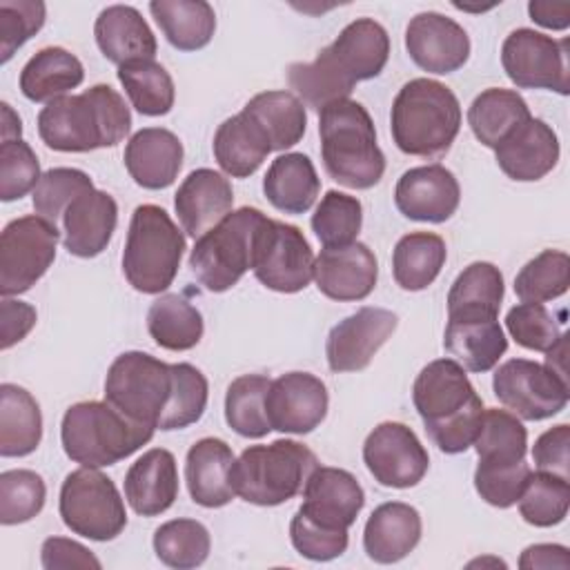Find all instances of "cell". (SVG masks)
<instances>
[{
	"label": "cell",
	"instance_id": "obj_10",
	"mask_svg": "<svg viewBox=\"0 0 570 570\" xmlns=\"http://www.w3.org/2000/svg\"><path fill=\"white\" fill-rule=\"evenodd\" d=\"M263 220L265 214L261 209L240 207L196 240L189 267L207 292H227L252 269L256 234Z\"/></svg>",
	"mask_w": 570,
	"mask_h": 570
},
{
	"label": "cell",
	"instance_id": "obj_61",
	"mask_svg": "<svg viewBox=\"0 0 570 570\" xmlns=\"http://www.w3.org/2000/svg\"><path fill=\"white\" fill-rule=\"evenodd\" d=\"M2 140H16L22 134L20 116L11 109L9 102H2Z\"/></svg>",
	"mask_w": 570,
	"mask_h": 570
},
{
	"label": "cell",
	"instance_id": "obj_29",
	"mask_svg": "<svg viewBox=\"0 0 570 570\" xmlns=\"http://www.w3.org/2000/svg\"><path fill=\"white\" fill-rule=\"evenodd\" d=\"M178 497L176 459L165 448H151L125 474V499L140 517L167 512Z\"/></svg>",
	"mask_w": 570,
	"mask_h": 570
},
{
	"label": "cell",
	"instance_id": "obj_5",
	"mask_svg": "<svg viewBox=\"0 0 570 570\" xmlns=\"http://www.w3.org/2000/svg\"><path fill=\"white\" fill-rule=\"evenodd\" d=\"M394 145L416 158H441L461 129V105L450 87L432 78L405 82L390 114Z\"/></svg>",
	"mask_w": 570,
	"mask_h": 570
},
{
	"label": "cell",
	"instance_id": "obj_35",
	"mask_svg": "<svg viewBox=\"0 0 570 570\" xmlns=\"http://www.w3.org/2000/svg\"><path fill=\"white\" fill-rule=\"evenodd\" d=\"M85 80L82 62L62 47L36 51L20 71V91L31 102H51Z\"/></svg>",
	"mask_w": 570,
	"mask_h": 570
},
{
	"label": "cell",
	"instance_id": "obj_25",
	"mask_svg": "<svg viewBox=\"0 0 570 570\" xmlns=\"http://www.w3.org/2000/svg\"><path fill=\"white\" fill-rule=\"evenodd\" d=\"M118 223V205L102 189H87L76 196L60 216L62 245L78 258H94L107 249Z\"/></svg>",
	"mask_w": 570,
	"mask_h": 570
},
{
	"label": "cell",
	"instance_id": "obj_30",
	"mask_svg": "<svg viewBox=\"0 0 570 570\" xmlns=\"http://www.w3.org/2000/svg\"><path fill=\"white\" fill-rule=\"evenodd\" d=\"M232 448L216 436H205L187 450L185 481L194 503L203 508H223L236 492L232 485Z\"/></svg>",
	"mask_w": 570,
	"mask_h": 570
},
{
	"label": "cell",
	"instance_id": "obj_53",
	"mask_svg": "<svg viewBox=\"0 0 570 570\" xmlns=\"http://www.w3.org/2000/svg\"><path fill=\"white\" fill-rule=\"evenodd\" d=\"M510 336L525 350L548 352L561 338V327L543 303H519L505 314Z\"/></svg>",
	"mask_w": 570,
	"mask_h": 570
},
{
	"label": "cell",
	"instance_id": "obj_27",
	"mask_svg": "<svg viewBox=\"0 0 570 570\" xmlns=\"http://www.w3.org/2000/svg\"><path fill=\"white\" fill-rule=\"evenodd\" d=\"M443 347L465 370L474 374L490 372L508 350V338L490 314L448 316Z\"/></svg>",
	"mask_w": 570,
	"mask_h": 570
},
{
	"label": "cell",
	"instance_id": "obj_55",
	"mask_svg": "<svg viewBox=\"0 0 570 570\" xmlns=\"http://www.w3.org/2000/svg\"><path fill=\"white\" fill-rule=\"evenodd\" d=\"M289 539L294 550L309 561H332L347 550V530L325 528L296 510L289 523Z\"/></svg>",
	"mask_w": 570,
	"mask_h": 570
},
{
	"label": "cell",
	"instance_id": "obj_59",
	"mask_svg": "<svg viewBox=\"0 0 570 570\" xmlns=\"http://www.w3.org/2000/svg\"><path fill=\"white\" fill-rule=\"evenodd\" d=\"M521 570H570V552L566 546L559 543H534L528 546L519 557Z\"/></svg>",
	"mask_w": 570,
	"mask_h": 570
},
{
	"label": "cell",
	"instance_id": "obj_44",
	"mask_svg": "<svg viewBox=\"0 0 570 570\" xmlns=\"http://www.w3.org/2000/svg\"><path fill=\"white\" fill-rule=\"evenodd\" d=\"M269 383L272 381L263 374H243L229 383L225 394V421L236 434L263 439L272 432L265 410Z\"/></svg>",
	"mask_w": 570,
	"mask_h": 570
},
{
	"label": "cell",
	"instance_id": "obj_42",
	"mask_svg": "<svg viewBox=\"0 0 570 570\" xmlns=\"http://www.w3.org/2000/svg\"><path fill=\"white\" fill-rule=\"evenodd\" d=\"M503 274L488 261L470 263L448 292V316L490 314L499 316L503 303Z\"/></svg>",
	"mask_w": 570,
	"mask_h": 570
},
{
	"label": "cell",
	"instance_id": "obj_1",
	"mask_svg": "<svg viewBox=\"0 0 570 570\" xmlns=\"http://www.w3.org/2000/svg\"><path fill=\"white\" fill-rule=\"evenodd\" d=\"M390 58V36L374 18H356L323 47L312 62H294L287 82L305 107L321 111L352 94L361 80L376 78Z\"/></svg>",
	"mask_w": 570,
	"mask_h": 570
},
{
	"label": "cell",
	"instance_id": "obj_48",
	"mask_svg": "<svg viewBox=\"0 0 570 570\" xmlns=\"http://www.w3.org/2000/svg\"><path fill=\"white\" fill-rule=\"evenodd\" d=\"M570 285V258L559 249H543L514 276V294L523 303H546L559 298Z\"/></svg>",
	"mask_w": 570,
	"mask_h": 570
},
{
	"label": "cell",
	"instance_id": "obj_24",
	"mask_svg": "<svg viewBox=\"0 0 570 570\" xmlns=\"http://www.w3.org/2000/svg\"><path fill=\"white\" fill-rule=\"evenodd\" d=\"M559 154L561 147L554 129L534 116L494 147L499 169L519 183H534L548 176L557 167Z\"/></svg>",
	"mask_w": 570,
	"mask_h": 570
},
{
	"label": "cell",
	"instance_id": "obj_18",
	"mask_svg": "<svg viewBox=\"0 0 570 570\" xmlns=\"http://www.w3.org/2000/svg\"><path fill=\"white\" fill-rule=\"evenodd\" d=\"M399 316L383 307H361L338 321L325 343V356L332 372L365 370L383 343L394 334Z\"/></svg>",
	"mask_w": 570,
	"mask_h": 570
},
{
	"label": "cell",
	"instance_id": "obj_46",
	"mask_svg": "<svg viewBox=\"0 0 570 570\" xmlns=\"http://www.w3.org/2000/svg\"><path fill=\"white\" fill-rule=\"evenodd\" d=\"M517 503L525 523L534 528H552L568 514L570 483L552 472H530Z\"/></svg>",
	"mask_w": 570,
	"mask_h": 570
},
{
	"label": "cell",
	"instance_id": "obj_19",
	"mask_svg": "<svg viewBox=\"0 0 570 570\" xmlns=\"http://www.w3.org/2000/svg\"><path fill=\"white\" fill-rule=\"evenodd\" d=\"M330 396L325 383L309 372H287L269 383L265 410L272 430L283 434H307L327 414Z\"/></svg>",
	"mask_w": 570,
	"mask_h": 570
},
{
	"label": "cell",
	"instance_id": "obj_13",
	"mask_svg": "<svg viewBox=\"0 0 570 570\" xmlns=\"http://www.w3.org/2000/svg\"><path fill=\"white\" fill-rule=\"evenodd\" d=\"M60 229L38 214L13 218L0 234V294L29 292L51 267Z\"/></svg>",
	"mask_w": 570,
	"mask_h": 570
},
{
	"label": "cell",
	"instance_id": "obj_45",
	"mask_svg": "<svg viewBox=\"0 0 570 570\" xmlns=\"http://www.w3.org/2000/svg\"><path fill=\"white\" fill-rule=\"evenodd\" d=\"M154 552L160 563L189 570L207 561L212 550L209 530L196 519H171L154 532Z\"/></svg>",
	"mask_w": 570,
	"mask_h": 570
},
{
	"label": "cell",
	"instance_id": "obj_22",
	"mask_svg": "<svg viewBox=\"0 0 570 570\" xmlns=\"http://www.w3.org/2000/svg\"><path fill=\"white\" fill-rule=\"evenodd\" d=\"M363 505L365 492L352 472L318 465L303 488L298 512L325 528L350 530Z\"/></svg>",
	"mask_w": 570,
	"mask_h": 570
},
{
	"label": "cell",
	"instance_id": "obj_32",
	"mask_svg": "<svg viewBox=\"0 0 570 570\" xmlns=\"http://www.w3.org/2000/svg\"><path fill=\"white\" fill-rule=\"evenodd\" d=\"M96 45L114 65H127L136 60H154L156 36L136 7L111 4L105 7L94 24Z\"/></svg>",
	"mask_w": 570,
	"mask_h": 570
},
{
	"label": "cell",
	"instance_id": "obj_57",
	"mask_svg": "<svg viewBox=\"0 0 570 570\" xmlns=\"http://www.w3.org/2000/svg\"><path fill=\"white\" fill-rule=\"evenodd\" d=\"M40 561L45 570H62V568H100L98 557L78 541L65 537H49L40 548Z\"/></svg>",
	"mask_w": 570,
	"mask_h": 570
},
{
	"label": "cell",
	"instance_id": "obj_33",
	"mask_svg": "<svg viewBox=\"0 0 570 570\" xmlns=\"http://www.w3.org/2000/svg\"><path fill=\"white\" fill-rule=\"evenodd\" d=\"M214 158L218 167L232 178L252 176L267 154L272 142L263 127L245 111L223 120L214 134Z\"/></svg>",
	"mask_w": 570,
	"mask_h": 570
},
{
	"label": "cell",
	"instance_id": "obj_23",
	"mask_svg": "<svg viewBox=\"0 0 570 570\" xmlns=\"http://www.w3.org/2000/svg\"><path fill=\"white\" fill-rule=\"evenodd\" d=\"M379 278V263L365 243L321 249L314 258V281L321 294L332 301H363Z\"/></svg>",
	"mask_w": 570,
	"mask_h": 570
},
{
	"label": "cell",
	"instance_id": "obj_9",
	"mask_svg": "<svg viewBox=\"0 0 570 570\" xmlns=\"http://www.w3.org/2000/svg\"><path fill=\"white\" fill-rule=\"evenodd\" d=\"M183 252L185 236L163 207L145 203L134 209L122 252V274L136 292H165L178 274Z\"/></svg>",
	"mask_w": 570,
	"mask_h": 570
},
{
	"label": "cell",
	"instance_id": "obj_58",
	"mask_svg": "<svg viewBox=\"0 0 570 570\" xmlns=\"http://www.w3.org/2000/svg\"><path fill=\"white\" fill-rule=\"evenodd\" d=\"M38 314L36 307L11 298V296H2L0 301V350H9L16 343H20L36 325Z\"/></svg>",
	"mask_w": 570,
	"mask_h": 570
},
{
	"label": "cell",
	"instance_id": "obj_28",
	"mask_svg": "<svg viewBox=\"0 0 570 570\" xmlns=\"http://www.w3.org/2000/svg\"><path fill=\"white\" fill-rule=\"evenodd\" d=\"M180 138L163 127H142L125 147V167L136 185L145 189L169 187L183 167Z\"/></svg>",
	"mask_w": 570,
	"mask_h": 570
},
{
	"label": "cell",
	"instance_id": "obj_56",
	"mask_svg": "<svg viewBox=\"0 0 570 570\" xmlns=\"http://www.w3.org/2000/svg\"><path fill=\"white\" fill-rule=\"evenodd\" d=\"M568 450H570V425L559 423L546 430L532 445V461L537 470L559 474L568 479Z\"/></svg>",
	"mask_w": 570,
	"mask_h": 570
},
{
	"label": "cell",
	"instance_id": "obj_15",
	"mask_svg": "<svg viewBox=\"0 0 570 570\" xmlns=\"http://www.w3.org/2000/svg\"><path fill=\"white\" fill-rule=\"evenodd\" d=\"M492 390L501 405L525 421H543L559 414L570 399V383L548 365L510 358L497 367Z\"/></svg>",
	"mask_w": 570,
	"mask_h": 570
},
{
	"label": "cell",
	"instance_id": "obj_31",
	"mask_svg": "<svg viewBox=\"0 0 570 570\" xmlns=\"http://www.w3.org/2000/svg\"><path fill=\"white\" fill-rule=\"evenodd\" d=\"M421 514L403 501H387L372 510L363 528V548L376 563L405 559L421 541Z\"/></svg>",
	"mask_w": 570,
	"mask_h": 570
},
{
	"label": "cell",
	"instance_id": "obj_37",
	"mask_svg": "<svg viewBox=\"0 0 570 570\" xmlns=\"http://www.w3.org/2000/svg\"><path fill=\"white\" fill-rule=\"evenodd\" d=\"M42 439L38 401L20 385H0V454L4 459L31 454Z\"/></svg>",
	"mask_w": 570,
	"mask_h": 570
},
{
	"label": "cell",
	"instance_id": "obj_26",
	"mask_svg": "<svg viewBox=\"0 0 570 570\" xmlns=\"http://www.w3.org/2000/svg\"><path fill=\"white\" fill-rule=\"evenodd\" d=\"M234 205V191L229 180L207 167L194 169L178 187L174 207L183 232L191 238H200L214 225H218Z\"/></svg>",
	"mask_w": 570,
	"mask_h": 570
},
{
	"label": "cell",
	"instance_id": "obj_34",
	"mask_svg": "<svg viewBox=\"0 0 570 570\" xmlns=\"http://www.w3.org/2000/svg\"><path fill=\"white\" fill-rule=\"evenodd\" d=\"M318 191L321 178L316 167L301 151L276 156L263 178L265 198L283 214H305L316 203Z\"/></svg>",
	"mask_w": 570,
	"mask_h": 570
},
{
	"label": "cell",
	"instance_id": "obj_6",
	"mask_svg": "<svg viewBox=\"0 0 570 570\" xmlns=\"http://www.w3.org/2000/svg\"><path fill=\"white\" fill-rule=\"evenodd\" d=\"M154 432L107 401L73 403L60 423L62 450L82 468L114 465L149 443Z\"/></svg>",
	"mask_w": 570,
	"mask_h": 570
},
{
	"label": "cell",
	"instance_id": "obj_39",
	"mask_svg": "<svg viewBox=\"0 0 570 570\" xmlns=\"http://www.w3.org/2000/svg\"><path fill=\"white\" fill-rule=\"evenodd\" d=\"M445 258L448 247L439 234L410 232L399 238L392 252L394 281L405 292H421L436 281Z\"/></svg>",
	"mask_w": 570,
	"mask_h": 570
},
{
	"label": "cell",
	"instance_id": "obj_8",
	"mask_svg": "<svg viewBox=\"0 0 570 570\" xmlns=\"http://www.w3.org/2000/svg\"><path fill=\"white\" fill-rule=\"evenodd\" d=\"M316 468L318 459L307 445L278 439L245 448L232 465V485L243 501L272 508L301 494Z\"/></svg>",
	"mask_w": 570,
	"mask_h": 570
},
{
	"label": "cell",
	"instance_id": "obj_50",
	"mask_svg": "<svg viewBox=\"0 0 570 570\" xmlns=\"http://www.w3.org/2000/svg\"><path fill=\"white\" fill-rule=\"evenodd\" d=\"M174 365V396L169 403V410L160 423L158 430H183L205 414L207 399H209V385L205 374L194 367L191 363H171Z\"/></svg>",
	"mask_w": 570,
	"mask_h": 570
},
{
	"label": "cell",
	"instance_id": "obj_51",
	"mask_svg": "<svg viewBox=\"0 0 570 570\" xmlns=\"http://www.w3.org/2000/svg\"><path fill=\"white\" fill-rule=\"evenodd\" d=\"M94 183L89 174L76 167H53L42 174L40 183L33 189V209L38 216L47 218L58 227L62 212L67 205L80 196L82 191L91 189Z\"/></svg>",
	"mask_w": 570,
	"mask_h": 570
},
{
	"label": "cell",
	"instance_id": "obj_14",
	"mask_svg": "<svg viewBox=\"0 0 570 570\" xmlns=\"http://www.w3.org/2000/svg\"><path fill=\"white\" fill-rule=\"evenodd\" d=\"M252 272L267 289L296 294L314 278V252L296 225L265 216L256 234Z\"/></svg>",
	"mask_w": 570,
	"mask_h": 570
},
{
	"label": "cell",
	"instance_id": "obj_60",
	"mask_svg": "<svg viewBox=\"0 0 570 570\" xmlns=\"http://www.w3.org/2000/svg\"><path fill=\"white\" fill-rule=\"evenodd\" d=\"M528 13L530 18L546 27V29H554V31H563L570 24V2H543V0H532L528 4Z\"/></svg>",
	"mask_w": 570,
	"mask_h": 570
},
{
	"label": "cell",
	"instance_id": "obj_17",
	"mask_svg": "<svg viewBox=\"0 0 570 570\" xmlns=\"http://www.w3.org/2000/svg\"><path fill=\"white\" fill-rule=\"evenodd\" d=\"M363 463L379 485L405 490L425 476L430 456L414 430L399 421H383L363 443Z\"/></svg>",
	"mask_w": 570,
	"mask_h": 570
},
{
	"label": "cell",
	"instance_id": "obj_11",
	"mask_svg": "<svg viewBox=\"0 0 570 570\" xmlns=\"http://www.w3.org/2000/svg\"><path fill=\"white\" fill-rule=\"evenodd\" d=\"M174 383V365L147 352H122L107 370L105 401L131 421L158 430L169 410Z\"/></svg>",
	"mask_w": 570,
	"mask_h": 570
},
{
	"label": "cell",
	"instance_id": "obj_54",
	"mask_svg": "<svg viewBox=\"0 0 570 570\" xmlns=\"http://www.w3.org/2000/svg\"><path fill=\"white\" fill-rule=\"evenodd\" d=\"M47 18V7L40 0H0V62L33 38Z\"/></svg>",
	"mask_w": 570,
	"mask_h": 570
},
{
	"label": "cell",
	"instance_id": "obj_12",
	"mask_svg": "<svg viewBox=\"0 0 570 570\" xmlns=\"http://www.w3.org/2000/svg\"><path fill=\"white\" fill-rule=\"evenodd\" d=\"M58 510L73 534L91 541H111L127 525L125 501L98 468H80L65 476Z\"/></svg>",
	"mask_w": 570,
	"mask_h": 570
},
{
	"label": "cell",
	"instance_id": "obj_3",
	"mask_svg": "<svg viewBox=\"0 0 570 570\" xmlns=\"http://www.w3.org/2000/svg\"><path fill=\"white\" fill-rule=\"evenodd\" d=\"M129 129V107L109 85L56 98L38 114V134L53 151L85 154L114 147L125 140Z\"/></svg>",
	"mask_w": 570,
	"mask_h": 570
},
{
	"label": "cell",
	"instance_id": "obj_21",
	"mask_svg": "<svg viewBox=\"0 0 570 570\" xmlns=\"http://www.w3.org/2000/svg\"><path fill=\"white\" fill-rule=\"evenodd\" d=\"M396 209L419 223H445L459 209L461 187L454 174L434 163L403 171L394 187Z\"/></svg>",
	"mask_w": 570,
	"mask_h": 570
},
{
	"label": "cell",
	"instance_id": "obj_36",
	"mask_svg": "<svg viewBox=\"0 0 570 570\" xmlns=\"http://www.w3.org/2000/svg\"><path fill=\"white\" fill-rule=\"evenodd\" d=\"M149 11L167 42L178 51H198L214 38L216 13L205 0H154Z\"/></svg>",
	"mask_w": 570,
	"mask_h": 570
},
{
	"label": "cell",
	"instance_id": "obj_47",
	"mask_svg": "<svg viewBox=\"0 0 570 570\" xmlns=\"http://www.w3.org/2000/svg\"><path fill=\"white\" fill-rule=\"evenodd\" d=\"M363 225V205L356 196L330 189L312 214V232L325 249L356 243Z\"/></svg>",
	"mask_w": 570,
	"mask_h": 570
},
{
	"label": "cell",
	"instance_id": "obj_62",
	"mask_svg": "<svg viewBox=\"0 0 570 570\" xmlns=\"http://www.w3.org/2000/svg\"><path fill=\"white\" fill-rule=\"evenodd\" d=\"M488 563L505 568V561H501V559H492V557H485V559H476V561H470V566H488Z\"/></svg>",
	"mask_w": 570,
	"mask_h": 570
},
{
	"label": "cell",
	"instance_id": "obj_52",
	"mask_svg": "<svg viewBox=\"0 0 570 570\" xmlns=\"http://www.w3.org/2000/svg\"><path fill=\"white\" fill-rule=\"evenodd\" d=\"M40 163L31 145L22 138L2 140L0 145V198L20 200L40 183Z\"/></svg>",
	"mask_w": 570,
	"mask_h": 570
},
{
	"label": "cell",
	"instance_id": "obj_16",
	"mask_svg": "<svg viewBox=\"0 0 570 570\" xmlns=\"http://www.w3.org/2000/svg\"><path fill=\"white\" fill-rule=\"evenodd\" d=\"M501 65L519 89H550L561 96L570 91L568 40L534 29H514L501 47Z\"/></svg>",
	"mask_w": 570,
	"mask_h": 570
},
{
	"label": "cell",
	"instance_id": "obj_49",
	"mask_svg": "<svg viewBox=\"0 0 570 570\" xmlns=\"http://www.w3.org/2000/svg\"><path fill=\"white\" fill-rule=\"evenodd\" d=\"M47 485L33 470H4L0 474V523L31 521L45 508Z\"/></svg>",
	"mask_w": 570,
	"mask_h": 570
},
{
	"label": "cell",
	"instance_id": "obj_7",
	"mask_svg": "<svg viewBox=\"0 0 570 570\" xmlns=\"http://www.w3.org/2000/svg\"><path fill=\"white\" fill-rule=\"evenodd\" d=\"M472 445L479 456L474 470V490L479 497L494 508L514 505L532 472L525 463V425L508 410L488 407L483 410Z\"/></svg>",
	"mask_w": 570,
	"mask_h": 570
},
{
	"label": "cell",
	"instance_id": "obj_40",
	"mask_svg": "<svg viewBox=\"0 0 570 570\" xmlns=\"http://www.w3.org/2000/svg\"><path fill=\"white\" fill-rule=\"evenodd\" d=\"M245 114H249L267 134L272 142V151H285L294 147L307 127V114L305 105L298 100L292 91H263L256 94L245 107Z\"/></svg>",
	"mask_w": 570,
	"mask_h": 570
},
{
	"label": "cell",
	"instance_id": "obj_43",
	"mask_svg": "<svg viewBox=\"0 0 570 570\" xmlns=\"http://www.w3.org/2000/svg\"><path fill=\"white\" fill-rule=\"evenodd\" d=\"M118 80L134 109L142 116H165L176 100L169 71L156 60H136L118 67Z\"/></svg>",
	"mask_w": 570,
	"mask_h": 570
},
{
	"label": "cell",
	"instance_id": "obj_38",
	"mask_svg": "<svg viewBox=\"0 0 570 570\" xmlns=\"http://www.w3.org/2000/svg\"><path fill=\"white\" fill-rule=\"evenodd\" d=\"M530 116L528 102L519 91L490 87L472 100L468 109V125L481 145L494 149Z\"/></svg>",
	"mask_w": 570,
	"mask_h": 570
},
{
	"label": "cell",
	"instance_id": "obj_2",
	"mask_svg": "<svg viewBox=\"0 0 570 570\" xmlns=\"http://www.w3.org/2000/svg\"><path fill=\"white\" fill-rule=\"evenodd\" d=\"M412 401L441 452L461 454L474 443L485 407L454 358L430 361L414 381Z\"/></svg>",
	"mask_w": 570,
	"mask_h": 570
},
{
	"label": "cell",
	"instance_id": "obj_41",
	"mask_svg": "<svg viewBox=\"0 0 570 570\" xmlns=\"http://www.w3.org/2000/svg\"><path fill=\"white\" fill-rule=\"evenodd\" d=\"M147 330L156 345L185 352L200 343L203 338V314L180 294L158 296L147 312Z\"/></svg>",
	"mask_w": 570,
	"mask_h": 570
},
{
	"label": "cell",
	"instance_id": "obj_4",
	"mask_svg": "<svg viewBox=\"0 0 570 570\" xmlns=\"http://www.w3.org/2000/svg\"><path fill=\"white\" fill-rule=\"evenodd\" d=\"M321 156L332 180L350 189L374 187L385 171L376 129L367 109L352 100H334L318 111Z\"/></svg>",
	"mask_w": 570,
	"mask_h": 570
},
{
	"label": "cell",
	"instance_id": "obj_20",
	"mask_svg": "<svg viewBox=\"0 0 570 570\" xmlns=\"http://www.w3.org/2000/svg\"><path fill=\"white\" fill-rule=\"evenodd\" d=\"M405 49L416 67L443 76L468 62L470 38L452 18L436 11H423L407 22Z\"/></svg>",
	"mask_w": 570,
	"mask_h": 570
}]
</instances>
